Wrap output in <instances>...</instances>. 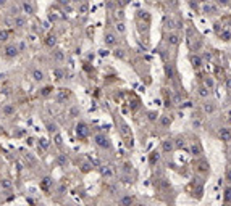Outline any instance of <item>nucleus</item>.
Returning <instances> with one entry per match:
<instances>
[{"label":"nucleus","mask_w":231,"mask_h":206,"mask_svg":"<svg viewBox=\"0 0 231 206\" xmlns=\"http://www.w3.org/2000/svg\"><path fill=\"white\" fill-rule=\"evenodd\" d=\"M162 150H163L165 153H171L175 150V140L173 139H167L162 142Z\"/></svg>","instance_id":"nucleus-5"},{"label":"nucleus","mask_w":231,"mask_h":206,"mask_svg":"<svg viewBox=\"0 0 231 206\" xmlns=\"http://www.w3.org/2000/svg\"><path fill=\"white\" fill-rule=\"evenodd\" d=\"M184 147H186L184 139H178L176 142H175V148H184Z\"/></svg>","instance_id":"nucleus-28"},{"label":"nucleus","mask_w":231,"mask_h":206,"mask_svg":"<svg viewBox=\"0 0 231 206\" xmlns=\"http://www.w3.org/2000/svg\"><path fill=\"white\" fill-rule=\"evenodd\" d=\"M79 11H81V13H86V11H87V5H86V3H82V5L79 6Z\"/></svg>","instance_id":"nucleus-36"},{"label":"nucleus","mask_w":231,"mask_h":206,"mask_svg":"<svg viewBox=\"0 0 231 206\" xmlns=\"http://www.w3.org/2000/svg\"><path fill=\"white\" fill-rule=\"evenodd\" d=\"M220 6L217 5L215 2H205L202 3V11L205 13V15H215V13H218Z\"/></svg>","instance_id":"nucleus-1"},{"label":"nucleus","mask_w":231,"mask_h":206,"mask_svg":"<svg viewBox=\"0 0 231 206\" xmlns=\"http://www.w3.org/2000/svg\"><path fill=\"white\" fill-rule=\"evenodd\" d=\"M191 154H192V156H201V154H202V147L199 145L197 142H194L191 145Z\"/></svg>","instance_id":"nucleus-11"},{"label":"nucleus","mask_w":231,"mask_h":206,"mask_svg":"<svg viewBox=\"0 0 231 206\" xmlns=\"http://www.w3.org/2000/svg\"><path fill=\"white\" fill-rule=\"evenodd\" d=\"M2 111H3V114H5V116H12L13 113H15V106H13V105H6V106H3Z\"/></svg>","instance_id":"nucleus-17"},{"label":"nucleus","mask_w":231,"mask_h":206,"mask_svg":"<svg viewBox=\"0 0 231 206\" xmlns=\"http://www.w3.org/2000/svg\"><path fill=\"white\" fill-rule=\"evenodd\" d=\"M32 77H34V81L40 82V81H44V73L40 69H34L32 71Z\"/></svg>","instance_id":"nucleus-15"},{"label":"nucleus","mask_w":231,"mask_h":206,"mask_svg":"<svg viewBox=\"0 0 231 206\" xmlns=\"http://www.w3.org/2000/svg\"><path fill=\"white\" fill-rule=\"evenodd\" d=\"M197 2H201V3H205V2H209V0H197Z\"/></svg>","instance_id":"nucleus-47"},{"label":"nucleus","mask_w":231,"mask_h":206,"mask_svg":"<svg viewBox=\"0 0 231 206\" xmlns=\"http://www.w3.org/2000/svg\"><path fill=\"white\" fill-rule=\"evenodd\" d=\"M53 58L55 60H58V61H63V53H61V51H53Z\"/></svg>","instance_id":"nucleus-32"},{"label":"nucleus","mask_w":231,"mask_h":206,"mask_svg":"<svg viewBox=\"0 0 231 206\" xmlns=\"http://www.w3.org/2000/svg\"><path fill=\"white\" fill-rule=\"evenodd\" d=\"M6 3H8V0H0V6H6Z\"/></svg>","instance_id":"nucleus-42"},{"label":"nucleus","mask_w":231,"mask_h":206,"mask_svg":"<svg viewBox=\"0 0 231 206\" xmlns=\"http://www.w3.org/2000/svg\"><path fill=\"white\" fill-rule=\"evenodd\" d=\"M197 171H199V172H209V163L201 161V163L197 164Z\"/></svg>","instance_id":"nucleus-18"},{"label":"nucleus","mask_w":231,"mask_h":206,"mask_svg":"<svg viewBox=\"0 0 231 206\" xmlns=\"http://www.w3.org/2000/svg\"><path fill=\"white\" fill-rule=\"evenodd\" d=\"M131 169H133V164H131V163H125V164H123V171H125L126 174H129Z\"/></svg>","instance_id":"nucleus-31"},{"label":"nucleus","mask_w":231,"mask_h":206,"mask_svg":"<svg viewBox=\"0 0 231 206\" xmlns=\"http://www.w3.org/2000/svg\"><path fill=\"white\" fill-rule=\"evenodd\" d=\"M74 3H82V0H73Z\"/></svg>","instance_id":"nucleus-46"},{"label":"nucleus","mask_w":231,"mask_h":206,"mask_svg":"<svg viewBox=\"0 0 231 206\" xmlns=\"http://www.w3.org/2000/svg\"><path fill=\"white\" fill-rule=\"evenodd\" d=\"M230 2H231V0H215V3L218 6H228Z\"/></svg>","instance_id":"nucleus-30"},{"label":"nucleus","mask_w":231,"mask_h":206,"mask_svg":"<svg viewBox=\"0 0 231 206\" xmlns=\"http://www.w3.org/2000/svg\"><path fill=\"white\" fill-rule=\"evenodd\" d=\"M225 200L226 201H231V187H228L225 190Z\"/></svg>","instance_id":"nucleus-33"},{"label":"nucleus","mask_w":231,"mask_h":206,"mask_svg":"<svg viewBox=\"0 0 231 206\" xmlns=\"http://www.w3.org/2000/svg\"><path fill=\"white\" fill-rule=\"evenodd\" d=\"M113 55H115L116 58H121V60L125 58V51H123V50H115V53H113Z\"/></svg>","instance_id":"nucleus-34"},{"label":"nucleus","mask_w":231,"mask_h":206,"mask_svg":"<svg viewBox=\"0 0 231 206\" xmlns=\"http://www.w3.org/2000/svg\"><path fill=\"white\" fill-rule=\"evenodd\" d=\"M158 160H160V153L158 152H154L152 154H150V164H155Z\"/></svg>","instance_id":"nucleus-26"},{"label":"nucleus","mask_w":231,"mask_h":206,"mask_svg":"<svg viewBox=\"0 0 231 206\" xmlns=\"http://www.w3.org/2000/svg\"><path fill=\"white\" fill-rule=\"evenodd\" d=\"M115 29L118 31L120 34H125V32H126V26H125V23H123V21H116Z\"/></svg>","instance_id":"nucleus-22"},{"label":"nucleus","mask_w":231,"mask_h":206,"mask_svg":"<svg viewBox=\"0 0 231 206\" xmlns=\"http://www.w3.org/2000/svg\"><path fill=\"white\" fill-rule=\"evenodd\" d=\"M204 58H205V60H210V58H212V55H210V53H205Z\"/></svg>","instance_id":"nucleus-44"},{"label":"nucleus","mask_w":231,"mask_h":206,"mask_svg":"<svg viewBox=\"0 0 231 206\" xmlns=\"http://www.w3.org/2000/svg\"><path fill=\"white\" fill-rule=\"evenodd\" d=\"M58 163H60V164H66V156H65V154H60V156H58Z\"/></svg>","instance_id":"nucleus-35"},{"label":"nucleus","mask_w":231,"mask_h":206,"mask_svg":"<svg viewBox=\"0 0 231 206\" xmlns=\"http://www.w3.org/2000/svg\"><path fill=\"white\" fill-rule=\"evenodd\" d=\"M165 74H167L168 79H175V76H176V71H175V66L173 64H165Z\"/></svg>","instance_id":"nucleus-10"},{"label":"nucleus","mask_w":231,"mask_h":206,"mask_svg":"<svg viewBox=\"0 0 231 206\" xmlns=\"http://www.w3.org/2000/svg\"><path fill=\"white\" fill-rule=\"evenodd\" d=\"M218 135H220V139H222V142H225V143L231 142V129L222 127V129H220V132H218Z\"/></svg>","instance_id":"nucleus-4"},{"label":"nucleus","mask_w":231,"mask_h":206,"mask_svg":"<svg viewBox=\"0 0 231 206\" xmlns=\"http://www.w3.org/2000/svg\"><path fill=\"white\" fill-rule=\"evenodd\" d=\"M13 24H15L16 27H23L26 24V19L23 18V16H16V18L13 19Z\"/></svg>","instance_id":"nucleus-16"},{"label":"nucleus","mask_w":231,"mask_h":206,"mask_svg":"<svg viewBox=\"0 0 231 206\" xmlns=\"http://www.w3.org/2000/svg\"><path fill=\"white\" fill-rule=\"evenodd\" d=\"M204 85L209 89V90H212V89L215 87V81H213L212 77H205V79H204Z\"/></svg>","instance_id":"nucleus-19"},{"label":"nucleus","mask_w":231,"mask_h":206,"mask_svg":"<svg viewBox=\"0 0 231 206\" xmlns=\"http://www.w3.org/2000/svg\"><path fill=\"white\" fill-rule=\"evenodd\" d=\"M47 45H55V37H49V40H47Z\"/></svg>","instance_id":"nucleus-38"},{"label":"nucleus","mask_w":231,"mask_h":206,"mask_svg":"<svg viewBox=\"0 0 231 206\" xmlns=\"http://www.w3.org/2000/svg\"><path fill=\"white\" fill-rule=\"evenodd\" d=\"M171 121H173V119H171V116H167V114H165V116H160V121H158V122H160L162 127H170V126H171Z\"/></svg>","instance_id":"nucleus-12"},{"label":"nucleus","mask_w":231,"mask_h":206,"mask_svg":"<svg viewBox=\"0 0 231 206\" xmlns=\"http://www.w3.org/2000/svg\"><path fill=\"white\" fill-rule=\"evenodd\" d=\"M71 114H73V116H74V114H78V109H76V108H73V109H71Z\"/></svg>","instance_id":"nucleus-45"},{"label":"nucleus","mask_w":231,"mask_h":206,"mask_svg":"<svg viewBox=\"0 0 231 206\" xmlns=\"http://www.w3.org/2000/svg\"><path fill=\"white\" fill-rule=\"evenodd\" d=\"M226 182H230V184H231V167L226 171Z\"/></svg>","instance_id":"nucleus-37"},{"label":"nucleus","mask_w":231,"mask_h":206,"mask_svg":"<svg viewBox=\"0 0 231 206\" xmlns=\"http://www.w3.org/2000/svg\"><path fill=\"white\" fill-rule=\"evenodd\" d=\"M192 124H194V127H201V122H199V121H194Z\"/></svg>","instance_id":"nucleus-43"},{"label":"nucleus","mask_w":231,"mask_h":206,"mask_svg":"<svg viewBox=\"0 0 231 206\" xmlns=\"http://www.w3.org/2000/svg\"><path fill=\"white\" fill-rule=\"evenodd\" d=\"M23 11L27 13V15H32V13L36 11V10H34V5H32V3L26 0V2H23Z\"/></svg>","instance_id":"nucleus-13"},{"label":"nucleus","mask_w":231,"mask_h":206,"mask_svg":"<svg viewBox=\"0 0 231 206\" xmlns=\"http://www.w3.org/2000/svg\"><path fill=\"white\" fill-rule=\"evenodd\" d=\"M137 206H146V205H137Z\"/></svg>","instance_id":"nucleus-48"},{"label":"nucleus","mask_w":231,"mask_h":206,"mask_svg":"<svg viewBox=\"0 0 231 206\" xmlns=\"http://www.w3.org/2000/svg\"><path fill=\"white\" fill-rule=\"evenodd\" d=\"M220 37H222L223 42H230V40H231V31H222Z\"/></svg>","instance_id":"nucleus-23"},{"label":"nucleus","mask_w":231,"mask_h":206,"mask_svg":"<svg viewBox=\"0 0 231 206\" xmlns=\"http://www.w3.org/2000/svg\"><path fill=\"white\" fill-rule=\"evenodd\" d=\"M8 40V32L6 31H0V42H6Z\"/></svg>","instance_id":"nucleus-29"},{"label":"nucleus","mask_w":231,"mask_h":206,"mask_svg":"<svg viewBox=\"0 0 231 206\" xmlns=\"http://www.w3.org/2000/svg\"><path fill=\"white\" fill-rule=\"evenodd\" d=\"M226 89L231 92V77H226Z\"/></svg>","instance_id":"nucleus-41"},{"label":"nucleus","mask_w":231,"mask_h":206,"mask_svg":"<svg viewBox=\"0 0 231 206\" xmlns=\"http://www.w3.org/2000/svg\"><path fill=\"white\" fill-rule=\"evenodd\" d=\"M165 27H167L168 31H173L175 27H176V21H175L173 18H170V19H167L165 21Z\"/></svg>","instance_id":"nucleus-20"},{"label":"nucleus","mask_w":231,"mask_h":206,"mask_svg":"<svg viewBox=\"0 0 231 206\" xmlns=\"http://www.w3.org/2000/svg\"><path fill=\"white\" fill-rule=\"evenodd\" d=\"M191 63L196 69H199V68L204 64V58H202L201 55H191Z\"/></svg>","instance_id":"nucleus-7"},{"label":"nucleus","mask_w":231,"mask_h":206,"mask_svg":"<svg viewBox=\"0 0 231 206\" xmlns=\"http://www.w3.org/2000/svg\"><path fill=\"white\" fill-rule=\"evenodd\" d=\"M76 132H78L79 137H87V135H89V127H87V124H84V122H79L78 127H76Z\"/></svg>","instance_id":"nucleus-6"},{"label":"nucleus","mask_w":231,"mask_h":206,"mask_svg":"<svg viewBox=\"0 0 231 206\" xmlns=\"http://www.w3.org/2000/svg\"><path fill=\"white\" fill-rule=\"evenodd\" d=\"M2 185H3V187H5V188H10V187H12V184H10V180H6V179L2 182Z\"/></svg>","instance_id":"nucleus-39"},{"label":"nucleus","mask_w":231,"mask_h":206,"mask_svg":"<svg viewBox=\"0 0 231 206\" xmlns=\"http://www.w3.org/2000/svg\"><path fill=\"white\" fill-rule=\"evenodd\" d=\"M94 142L97 143L100 148H110V140L107 139L105 135H102V134H97V135L94 137Z\"/></svg>","instance_id":"nucleus-3"},{"label":"nucleus","mask_w":231,"mask_h":206,"mask_svg":"<svg viewBox=\"0 0 231 206\" xmlns=\"http://www.w3.org/2000/svg\"><path fill=\"white\" fill-rule=\"evenodd\" d=\"M103 42H105L107 47H115L116 44H118V37H116L115 32H105V36H103Z\"/></svg>","instance_id":"nucleus-2"},{"label":"nucleus","mask_w":231,"mask_h":206,"mask_svg":"<svg viewBox=\"0 0 231 206\" xmlns=\"http://www.w3.org/2000/svg\"><path fill=\"white\" fill-rule=\"evenodd\" d=\"M102 174H103L105 177H112V176H113L112 167H110V166H103V167H102Z\"/></svg>","instance_id":"nucleus-25"},{"label":"nucleus","mask_w":231,"mask_h":206,"mask_svg":"<svg viewBox=\"0 0 231 206\" xmlns=\"http://www.w3.org/2000/svg\"><path fill=\"white\" fill-rule=\"evenodd\" d=\"M18 55V47L16 45H6V49H5V57L6 58H13V57H16Z\"/></svg>","instance_id":"nucleus-9"},{"label":"nucleus","mask_w":231,"mask_h":206,"mask_svg":"<svg viewBox=\"0 0 231 206\" xmlns=\"http://www.w3.org/2000/svg\"><path fill=\"white\" fill-rule=\"evenodd\" d=\"M197 94L201 95L202 98H207V97H209V95H210V90L205 87V85H201V87L197 89Z\"/></svg>","instance_id":"nucleus-14"},{"label":"nucleus","mask_w":231,"mask_h":206,"mask_svg":"<svg viewBox=\"0 0 231 206\" xmlns=\"http://www.w3.org/2000/svg\"><path fill=\"white\" fill-rule=\"evenodd\" d=\"M55 143H57V145H61V137L58 135V134L55 135Z\"/></svg>","instance_id":"nucleus-40"},{"label":"nucleus","mask_w":231,"mask_h":206,"mask_svg":"<svg viewBox=\"0 0 231 206\" xmlns=\"http://www.w3.org/2000/svg\"><path fill=\"white\" fill-rule=\"evenodd\" d=\"M133 203H134V198L129 197V195H128V197H123L121 198V206H131Z\"/></svg>","instance_id":"nucleus-21"},{"label":"nucleus","mask_w":231,"mask_h":206,"mask_svg":"<svg viewBox=\"0 0 231 206\" xmlns=\"http://www.w3.org/2000/svg\"><path fill=\"white\" fill-rule=\"evenodd\" d=\"M167 42H168V45H178L180 44V36L176 32H170L167 36Z\"/></svg>","instance_id":"nucleus-8"},{"label":"nucleus","mask_w":231,"mask_h":206,"mask_svg":"<svg viewBox=\"0 0 231 206\" xmlns=\"http://www.w3.org/2000/svg\"><path fill=\"white\" fill-rule=\"evenodd\" d=\"M204 111L212 114V113L215 111V105H213V103H204Z\"/></svg>","instance_id":"nucleus-24"},{"label":"nucleus","mask_w":231,"mask_h":206,"mask_svg":"<svg viewBox=\"0 0 231 206\" xmlns=\"http://www.w3.org/2000/svg\"><path fill=\"white\" fill-rule=\"evenodd\" d=\"M157 118H158V114H157V111H149L147 113V119H149V121H157Z\"/></svg>","instance_id":"nucleus-27"}]
</instances>
